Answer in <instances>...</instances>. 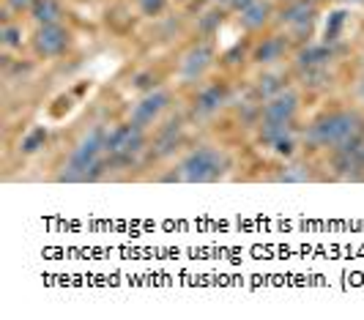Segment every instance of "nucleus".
Returning <instances> with one entry per match:
<instances>
[{"instance_id": "nucleus-21", "label": "nucleus", "mask_w": 364, "mask_h": 320, "mask_svg": "<svg viewBox=\"0 0 364 320\" xmlns=\"http://www.w3.org/2000/svg\"><path fill=\"white\" fill-rule=\"evenodd\" d=\"M3 3H6V11L11 17H22V14H31V9H33L36 0H3Z\"/></svg>"}, {"instance_id": "nucleus-23", "label": "nucleus", "mask_w": 364, "mask_h": 320, "mask_svg": "<svg viewBox=\"0 0 364 320\" xmlns=\"http://www.w3.org/2000/svg\"><path fill=\"white\" fill-rule=\"evenodd\" d=\"M318 6H326V3H334V0H315Z\"/></svg>"}, {"instance_id": "nucleus-6", "label": "nucleus", "mask_w": 364, "mask_h": 320, "mask_svg": "<svg viewBox=\"0 0 364 320\" xmlns=\"http://www.w3.org/2000/svg\"><path fill=\"white\" fill-rule=\"evenodd\" d=\"M217 63V47L211 38H195L181 50L178 60H176V80L181 85H200L205 82L208 71Z\"/></svg>"}, {"instance_id": "nucleus-18", "label": "nucleus", "mask_w": 364, "mask_h": 320, "mask_svg": "<svg viewBox=\"0 0 364 320\" xmlns=\"http://www.w3.org/2000/svg\"><path fill=\"white\" fill-rule=\"evenodd\" d=\"M28 17H31V22H33V25L66 22V6H63V0H36Z\"/></svg>"}, {"instance_id": "nucleus-22", "label": "nucleus", "mask_w": 364, "mask_h": 320, "mask_svg": "<svg viewBox=\"0 0 364 320\" xmlns=\"http://www.w3.org/2000/svg\"><path fill=\"white\" fill-rule=\"evenodd\" d=\"M359 99H362V105H364V77H362V82H359Z\"/></svg>"}, {"instance_id": "nucleus-14", "label": "nucleus", "mask_w": 364, "mask_h": 320, "mask_svg": "<svg viewBox=\"0 0 364 320\" xmlns=\"http://www.w3.org/2000/svg\"><path fill=\"white\" fill-rule=\"evenodd\" d=\"M277 19V0H252L238 11V25L247 36H263Z\"/></svg>"}, {"instance_id": "nucleus-15", "label": "nucleus", "mask_w": 364, "mask_h": 320, "mask_svg": "<svg viewBox=\"0 0 364 320\" xmlns=\"http://www.w3.org/2000/svg\"><path fill=\"white\" fill-rule=\"evenodd\" d=\"M328 161H331V170L337 178H346V181L364 178V140L340 148V151H331Z\"/></svg>"}, {"instance_id": "nucleus-13", "label": "nucleus", "mask_w": 364, "mask_h": 320, "mask_svg": "<svg viewBox=\"0 0 364 320\" xmlns=\"http://www.w3.org/2000/svg\"><path fill=\"white\" fill-rule=\"evenodd\" d=\"M230 105V88L228 82H205L198 88L192 99V112L198 118H214L225 107Z\"/></svg>"}, {"instance_id": "nucleus-2", "label": "nucleus", "mask_w": 364, "mask_h": 320, "mask_svg": "<svg viewBox=\"0 0 364 320\" xmlns=\"http://www.w3.org/2000/svg\"><path fill=\"white\" fill-rule=\"evenodd\" d=\"M107 129L109 126L96 124L88 132L80 134V140L72 145L69 156L60 164L58 181H69V183H85L105 176L107 170Z\"/></svg>"}, {"instance_id": "nucleus-5", "label": "nucleus", "mask_w": 364, "mask_h": 320, "mask_svg": "<svg viewBox=\"0 0 364 320\" xmlns=\"http://www.w3.org/2000/svg\"><path fill=\"white\" fill-rule=\"evenodd\" d=\"M318 3L315 0H291V3H279L277 6V19L274 28L282 31L293 41V47L307 44L315 28H318Z\"/></svg>"}, {"instance_id": "nucleus-24", "label": "nucleus", "mask_w": 364, "mask_h": 320, "mask_svg": "<svg viewBox=\"0 0 364 320\" xmlns=\"http://www.w3.org/2000/svg\"><path fill=\"white\" fill-rule=\"evenodd\" d=\"M279 3H291V0H277V6H279Z\"/></svg>"}, {"instance_id": "nucleus-25", "label": "nucleus", "mask_w": 364, "mask_h": 320, "mask_svg": "<svg viewBox=\"0 0 364 320\" xmlns=\"http://www.w3.org/2000/svg\"><path fill=\"white\" fill-rule=\"evenodd\" d=\"M348 3H364V0H348Z\"/></svg>"}, {"instance_id": "nucleus-1", "label": "nucleus", "mask_w": 364, "mask_h": 320, "mask_svg": "<svg viewBox=\"0 0 364 320\" xmlns=\"http://www.w3.org/2000/svg\"><path fill=\"white\" fill-rule=\"evenodd\" d=\"M304 142L315 151H340L353 142L364 140V112L359 107H331L312 118V124L301 132Z\"/></svg>"}, {"instance_id": "nucleus-9", "label": "nucleus", "mask_w": 364, "mask_h": 320, "mask_svg": "<svg viewBox=\"0 0 364 320\" xmlns=\"http://www.w3.org/2000/svg\"><path fill=\"white\" fill-rule=\"evenodd\" d=\"M170 107H173V93L167 88H154V90H146L134 105L129 110V121H134L137 126H143V129H156V126L164 121V115L170 112Z\"/></svg>"}, {"instance_id": "nucleus-3", "label": "nucleus", "mask_w": 364, "mask_h": 320, "mask_svg": "<svg viewBox=\"0 0 364 320\" xmlns=\"http://www.w3.org/2000/svg\"><path fill=\"white\" fill-rule=\"evenodd\" d=\"M233 159L219 145H195L173 167V176L164 181H181V183H217L230 173Z\"/></svg>"}, {"instance_id": "nucleus-19", "label": "nucleus", "mask_w": 364, "mask_h": 320, "mask_svg": "<svg viewBox=\"0 0 364 320\" xmlns=\"http://www.w3.org/2000/svg\"><path fill=\"white\" fill-rule=\"evenodd\" d=\"M47 142H50V129H47V126H31V129L22 134V140H19V154L33 156V154H38Z\"/></svg>"}, {"instance_id": "nucleus-20", "label": "nucleus", "mask_w": 364, "mask_h": 320, "mask_svg": "<svg viewBox=\"0 0 364 320\" xmlns=\"http://www.w3.org/2000/svg\"><path fill=\"white\" fill-rule=\"evenodd\" d=\"M134 6H137V11L143 14V17H159L167 11V6H170V0H134Z\"/></svg>"}, {"instance_id": "nucleus-11", "label": "nucleus", "mask_w": 364, "mask_h": 320, "mask_svg": "<svg viewBox=\"0 0 364 320\" xmlns=\"http://www.w3.org/2000/svg\"><path fill=\"white\" fill-rule=\"evenodd\" d=\"M299 126L296 124H269V121H257V142L263 148H269L277 159L291 161L299 148Z\"/></svg>"}, {"instance_id": "nucleus-17", "label": "nucleus", "mask_w": 364, "mask_h": 320, "mask_svg": "<svg viewBox=\"0 0 364 320\" xmlns=\"http://www.w3.org/2000/svg\"><path fill=\"white\" fill-rule=\"evenodd\" d=\"M0 47L6 53H22L25 47H31V33L22 28V22H17L14 17H6L3 28H0Z\"/></svg>"}, {"instance_id": "nucleus-26", "label": "nucleus", "mask_w": 364, "mask_h": 320, "mask_svg": "<svg viewBox=\"0 0 364 320\" xmlns=\"http://www.w3.org/2000/svg\"><path fill=\"white\" fill-rule=\"evenodd\" d=\"M362 31H364V19H362Z\"/></svg>"}, {"instance_id": "nucleus-10", "label": "nucleus", "mask_w": 364, "mask_h": 320, "mask_svg": "<svg viewBox=\"0 0 364 320\" xmlns=\"http://www.w3.org/2000/svg\"><path fill=\"white\" fill-rule=\"evenodd\" d=\"M293 41L282 31L274 28L272 33H263L257 36L250 47V60L260 66V69H277L279 63H285L288 58L293 55Z\"/></svg>"}, {"instance_id": "nucleus-7", "label": "nucleus", "mask_w": 364, "mask_h": 320, "mask_svg": "<svg viewBox=\"0 0 364 320\" xmlns=\"http://www.w3.org/2000/svg\"><path fill=\"white\" fill-rule=\"evenodd\" d=\"M36 60H60L74 50V33L66 22L53 25H33L31 31V47Z\"/></svg>"}, {"instance_id": "nucleus-8", "label": "nucleus", "mask_w": 364, "mask_h": 320, "mask_svg": "<svg viewBox=\"0 0 364 320\" xmlns=\"http://www.w3.org/2000/svg\"><path fill=\"white\" fill-rule=\"evenodd\" d=\"M334 58H337V47H331L326 41H307L293 50V71L304 82L326 80L334 66Z\"/></svg>"}, {"instance_id": "nucleus-4", "label": "nucleus", "mask_w": 364, "mask_h": 320, "mask_svg": "<svg viewBox=\"0 0 364 320\" xmlns=\"http://www.w3.org/2000/svg\"><path fill=\"white\" fill-rule=\"evenodd\" d=\"M151 145V132L137 126L134 121H121V124L107 129V164L109 167H124L132 164L140 154H146Z\"/></svg>"}, {"instance_id": "nucleus-16", "label": "nucleus", "mask_w": 364, "mask_h": 320, "mask_svg": "<svg viewBox=\"0 0 364 320\" xmlns=\"http://www.w3.org/2000/svg\"><path fill=\"white\" fill-rule=\"evenodd\" d=\"M178 145H181V121H170V124H159L154 129L148 148L156 156H170Z\"/></svg>"}, {"instance_id": "nucleus-12", "label": "nucleus", "mask_w": 364, "mask_h": 320, "mask_svg": "<svg viewBox=\"0 0 364 320\" xmlns=\"http://www.w3.org/2000/svg\"><path fill=\"white\" fill-rule=\"evenodd\" d=\"M299 110H301V93L288 85L279 93L269 96L266 102H260V121H269V124H296Z\"/></svg>"}]
</instances>
